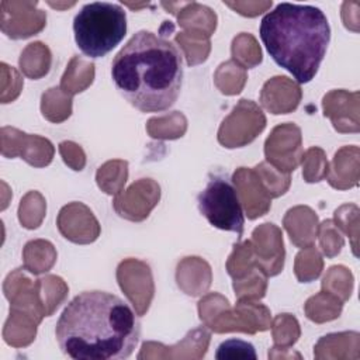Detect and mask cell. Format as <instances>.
<instances>
[{
  "label": "cell",
  "mask_w": 360,
  "mask_h": 360,
  "mask_svg": "<svg viewBox=\"0 0 360 360\" xmlns=\"http://www.w3.org/2000/svg\"><path fill=\"white\" fill-rule=\"evenodd\" d=\"M55 336L60 350L75 360H118L135 350L141 322L120 297L84 291L63 309Z\"/></svg>",
  "instance_id": "1"
},
{
  "label": "cell",
  "mask_w": 360,
  "mask_h": 360,
  "mask_svg": "<svg viewBox=\"0 0 360 360\" xmlns=\"http://www.w3.org/2000/svg\"><path fill=\"white\" fill-rule=\"evenodd\" d=\"M111 77L118 93L141 112L166 111L180 94L181 53L169 39L138 31L114 56Z\"/></svg>",
  "instance_id": "2"
},
{
  "label": "cell",
  "mask_w": 360,
  "mask_h": 360,
  "mask_svg": "<svg viewBox=\"0 0 360 360\" xmlns=\"http://www.w3.org/2000/svg\"><path fill=\"white\" fill-rule=\"evenodd\" d=\"M260 38L273 60L298 83L311 82L326 53L330 27L314 6L280 3L260 22Z\"/></svg>",
  "instance_id": "3"
},
{
  "label": "cell",
  "mask_w": 360,
  "mask_h": 360,
  "mask_svg": "<svg viewBox=\"0 0 360 360\" xmlns=\"http://www.w3.org/2000/svg\"><path fill=\"white\" fill-rule=\"evenodd\" d=\"M75 41L89 58H103L127 34V15L120 4L93 1L84 4L73 20Z\"/></svg>",
  "instance_id": "4"
},
{
  "label": "cell",
  "mask_w": 360,
  "mask_h": 360,
  "mask_svg": "<svg viewBox=\"0 0 360 360\" xmlns=\"http://www.w3.org/2000/svg\"><path fill=\"white\" fill-rule=\"evenodd\" d=\"M200 212L208 222L222 231L243 235L245 217L239 194L226 176H211L205 188L197 197Z\"/></svg>",
  "instance_id": "5"
},
{
  "label": "cell",
  "mask_w": 360,
  "mask_h": 360,
  "mask_svg": "<svg viewBox=\"0 0 360 360\" xmlns=\"http://www.w3.org/2000/svg\"><path fill=\"white\" fill-rule=\"evenodd\" d=\"M217 359H257L256 350L252 343L240 339H229L218 346Z\"/></svg>",
  "instance_id": "6"
}]
</instances>
